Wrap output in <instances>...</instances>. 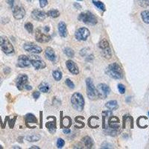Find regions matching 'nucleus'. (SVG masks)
Wrapping results in <instances>:
<instances>
[{
  "instance_id": "17",
  "label": "nucleus",
  "mask_w": 149,
  "mask_h": 149,
  "mask_svg": "<svg viewBox=\"0 0 149 149\" xmlns=\"http://www.w3.org/2000/svg\"><path fill=\"white\" fill-rule=\"evenodd\" d=\"M58 31L60 36L62 37H66L68 34V31H67V28H66V25L64 22H60L58 24Z\"/></svg>"
},
{
  "instance_id": "16",
  "label": "nucleus",
  "mask_w": 149,
  "mask_h": 149,
  "mask_svg": "<svg viewBox=\"0 0 149 149\" xmlns=\"http://www.w3.org/2000/svg\"><path fill=\"white\" fill-rule=\"evenodd\" d=\"M66 67L69 69L70 72L73 75H78L79 73V69H78V67L77 64L74 61H71V60H69V61H66Z\"/></svg>"
},
{
  "instance_id": "37",
  "label": "nucleus",
  "mask_w": 149,
  "mask_h": 149,
  "mask_svg": "<svg viewBox=\"0 0 149 149\" xmlns=\"http://www.w3.org/2000/svg\"><path fill=\"white\" fill-rule=\"evenodd\" d=\"M66 84L67 85V87H69L70 89H74V87H75V84H73V82L70 79H69V78L66 80Z\"/></svg>"
},
{
  "instance_id": "39",
  "label": "nucleus",
  "mask_w": 149,
  "mask_h": 149,
  "mask_svg": "<svg viewBox=\"0 0 149 149\" xmlns=\"http://www.w3.org/2000/svg\"><path fill=\"white\" fill-rule=\"evenodd\" d=\"M40 92H38V91H35V92L33 93V97H34V98L35 100H37L38 98H39V97H40Z\"/></svg>"
},
{
  "instance_id": "33",
  "label": "nucleus",
  "mask_w": 149,
  "mask_h": 149,
  "mask_svg": "<svg viewBox=\"0 0 149 149\" xmlns=\"http://www.w3.org/2000/svg\"><path fill=\"white\" fill-rule=\"evenodd\" d=\"M71 122H72L71 119H70L69 117L66 116L63 119V126H64L65 128H69V127L71 126V124H72Z\"/></svg>"
},
{
  "instance_id": "47",
  "label": "nucleus",
  "mask_w": 149,
  "mask_h": 149,
  "mask_svg": "<svg viewBox=\"0 0 149 149\" xmlns=\"http://www.w3.org/2000/svg\"><path fill=\"white\" fill-rule=\"evenodd\" d=\"M13 148H20L19 147H13Z\"/></svg>"
},
{
  "instance_id": "23",
  "label": "nucleus",
  "mask_w": 149,
  "mask_h": 149,
  "mask_svg": "<svg viewBox=\"0 0 149 149\" xmlns=\"http://www.w3.org/2000/svg\"><path fill=\"white\" fill-rule=\"evenodd\" d=\"M38 89L40 90V92L42 93H49V90H50V86L48 83L46 82H42L39 86H38Z\"/></svg>"
},
{
  "instance_id": "27",
  "label": "nucleus",
  "mask_w": 149,
  "mask_h": 149,
  "mask_svg": "<svg viewBox=\"0 0 149 149\" xmlns=\"http://www.w3.org/2000/svg\"><path fill=\"white\" fill-rule=\"evenodd\" d=\"M26 139L28 142H37L40 140V136L38 134H31L29 136H27Z\"/></svg>"
},
{
  "instance_id": "26",
  "label": "nucleus",
  "mask_w": 149,
  "mask_h": 149,
  "mask_svg": "<svg viewBox=\"0 0 149 149\" xmlns=\"http://www.w3.org/2000/svg\"><path fill=\"white\" fill-rule=\"evenodd\" d=\"M47 16L51 17V18H57L60 16V12L57 11V10L52 9L50 10L47 12Z\"/></svg>"
},
{
  "instance_id": "48",
  "label": "nucleus",
  "mask_w": 149,
  "mask_h": 149,
  "mask_svg": "<svg viewBox=\"0 0 149 149\" xmlns=\"http://www.w3.org/2000/svg\"><path fill=\"white\" fill-rule=\"evenodd\" d=\"M2 148H3V147H2V145H0V149H2Z\"/></svg>"
},
{
  "instance_id": "6",
  "label": "nucleus",
  "mask_w": 149,
  "mask_h": 149,
  "mask_svg": "<svg viewBox=\"0 0 149 149\" xmlns=\"http://www.w3.org/2000/svg\"><path fill=\"white\" fill-rule=\"evenodd\" d=\"M86 85H87V96L90 99H96L98 97L97 95L96 88L95 87L94 84L90 78H88L86 79Z\"/></svg>"
},
{
  "instance_id": "41",
  "label": "nucleus",
  "mask_w": 149,
  "mask_h": 149,
  "mask_svg": "<svg viewBox=\"0 0 149 149\" xmlns=\"http://www.w3.org/2000/svg\"><path fill=\"white\" fill-rule=\"evenodd\" d=\"M7 3L11 6V8H13V4H14V0H7Z\"/></svg>"
},
{
  "instance_id": "49",
  "label": "nucleus",
  "mask_w": 149,
  "mask_h": 149,
  "mask_svg": "<svg viewBox=\"0 0 149 149\" xmlns=\"http://www.w3.org/2000/svg\"><path fill=\"white\" fill-rule=\"evenodd\" d=\"M0 84H1V79H0Z\"/></svg>"
},
{
  "instance_id": "1",
  "label": "nucleus",
  "mask_w": 149,
  "mask_h": 149,
  "mask_svg": "<svg viewBox=\"0 0 149 149\" xmlns=\"http://www.w3.org/2000/svg\"><path fill=\"white\" fill-rule=\"evenodd\" d=\"M106 73L114 79H121L123 78L122 69L117 63H113L106 69Z\"/></svg>"
},
{
  "instance_id": "4",
  "label": "nucleus",
  "mask_w": 149,
  "mask_h": 149,
  "mask_svg": "<svg viewBox=\"0 0 149 149\" xmlns=\"http://www.w3.org/2000/svg\"><path fill=\"white\" fill-rule=\"evenodd\" d=\"M78 19L84 23L90 25H94L98 23L97 18L93 13H91L90 11H86L81 13L78 17Z\"/></svg>"
},
{
  "instance_id": "14",
  "label": "nucleus",
  "mask_w": 149,
  "mask_h": 149,
  "mask_svg": "<svg viewBox=\"0 0 149 149\" xmlns=\"http://www.w3.org/2000/svg\"><path fill=\"white\" fill-rule=\"evenodd\" d=\"M31 59L29 57L26 55H20L18 58V63L17 65L21 68H25V67H29L31 66Z\"/></svg>"
},
{
  "instance_id": "22",
  "label": "nucleus",
  "mask_w": 149,
  "mask_h": 149,
  "mask_svg": "<svg viewBox=\"0 0 149 149\" xmlns=\"http://www.w3.org/2000/svg\"><path fill=\"white\" fill-rule=\"evenodd\" d=\"M148 118L145 116H141L137 120V124L138 126L140 127V128H146L148 127Z\"/></svg>"
},
{
  "instance_id": "25",
  "label": "nucleus",
  "mask_w": 149,
  "mask_h": 149,
  "mask_svg": "<svg viewBox=\"0 0 149 149\" xmlns=\"http://www.w3.org/2000/svg\"><path fill=\"white\" fill-rule=\"evenodd\" d=\"M141 17L144 23L149 24V11H143L141 13Z\"/></svg>"
},
{
  "instance_id": "19",
  "label": "nucleus",
  "mask_w": 149,
  "mask_h": 149,
  "mask_svg": "<svg viewBox=\"0 0 149 149\" xmlns=\"http://www.w3.org/2000/svg\"><path fill=\"white\" fill-rule=\"evenodd\" d=\"M37 122V119L31 113H28L25 116V124L26 126L31 128V124H36Z\"/></svg>"
},
{
  "instance_id": "36",
  "label": "nucleus",
  "mask_w": 149,
  "mask_h": 149,
  "mask_svg": "<svg viewBox=\"0 0 149 149\" xmlns=\"http://www.w3.org/2000/svg\"><path fill=\"white\" fill-rule=\"evenodd\" d=\"M118 90H119V92L121 94H124L125 93V87L122 84H119L118 85Z\"/></svg>"
},
{
  "instance_id": "5",
  "label": "nucleus",
  "mask_w": 149,
  "mask_h": 149,
  "mask_svg": "<svg viewBox=\"0 0 149 149\" xmlns=\"http://www.w3.org/2000/svg\"><path fill=\"white\" fill-rule=\"evenodd\" d=\"M98 47L100 48L101 50H102V55L104 57L107 59L111 57V49H110L109 43L106 39H103V40H101L99 44H98Z\"/></svg>"
},
{
  "instance_id": "51",
  "label": "nucleus",
  "mask_w": 149,
  "mask_h": 149,
  "mask_svg": "<svg viewBox=\"0 0 149 149\" xmlns=\"http://www.w3.org/2000/svg\"><path fill=\"white\" fill-rule=\"evenodd\" d=\"M28 1H31V0H28Z\"/></svg>"
},
{
  "instance_id": "43",
  "label": "nucleus",
  "mask_w": 149,
  "mask_h": 149,
  "mask_svg": "<svg viewBox=\"0 0 149 149\" xmlns=\"http://www.w3.org/2000/svg\"><path fill=\"white\" fill-rule=\"evenodd\" d=\"M24 88L25 89V90H31L32 89V87H31L30 85H28V84H26L25 85Z\"/></svg>"
},
{
  "instance_id": "21",
  "label": "nucleus",
  "mask_w": 149,
  "mask_h": 149,
  "mask_svg": "<svg viewBox=\"0 0 149 149\" xmlns=\"http://www.w3.org/2000/svg\"><path fill=\"white\" fill-rule=\"evenodd\" d=\"M82 142L87 148H92L93 146V140L90 136H84L82 139Z\"/></svg>"
},
{
  "instance_id": "3",
  "label": "nucleus",
  "mask_w": 149,
  "mask_h": 149,
  "mask_svg": "<svg viewBox=\"0 0 149 149\" xmlns=\"http://www.w3.org/2000/svg\"><path fill=\"white\" fill-rule=\"evenodd\" d=\"M0 48L6 55H11L14 52V48L9 39L5 36L0 37Z\"/></svg>"
},
{
  "instance_id": "30",
  "label": "nucleus",
  "mask_w": 149,
  "mask_h": 149,
  "mask_svg": "<svg viewBox=\"0 0 149 149\" xmlns=\"http://www.w3.org/2000/svg\"><path fill=\"white\" fill-rule=\"evenodd\" d=\"M56 120H54V122H48L46 124H45V127L47 128L49 130V131L51 133V130H55V128H56V123H55Z\"/></svg>"
},
{
  "instance_id": "50",
  "label": "nucleus",
  "mask_w": 149,
  "mask_h": 149,
  "mask_svg": "<svg viewBox=\"0 0 149 149\" xmlns=\"http://www.w3.org/2000/svg\"><path fill=\"white\" fill-rule=\"evenodd\" d=\"M78 1H82V0H78Z\"/></svg>"
},
{
  "instance_id": "44",
  "label": "nucleus",
  "mask_w": 149,
  "mask_h": 149,
  "mask_svg": "<svg viewBox=\"0 0 149 149\" xmlns=\"http://www.w3.org/2000/svg\"><path fill=\"white\" fill-rule=\"evenodd\" d=\"M44 30H45V33H48L49 31V26H45V28H44Z\"/></svg>"
},
{
  "instance_id": "2",
  "label": "nucleus",
  "mask_w": 149,
  "mask_h": 149,
  "mask_svg": "<svg viewBox=\"0 0 149 149\" xmlns=\"http://www.w3.org/2000/svg\"><path fill=\"white\" fill-rule=\"evenodd\" d=\"M71 103L72 108L78 111H82L84 108V99L83 96L79 93H76L71 98Z\"/></svg>"
},
{
  "instance_id": "15",
  "label": "nucleus",
  "mask_w": 149,
  "mask_h": 149,
  "mask_svg": "<svg viewBox=\"0 0 149 149\" xmlns=\"http://www.w3.org/2000/svg\"><path fill=\"white\" fill-rule=\"evenodd\" d=\"M46 17H47V13L43 11H39V10L35 9L31 12V17L37 21L42 22L46 18Z\"/></svg>"
},
{
  "instance_id": "45",
  "label": "nucleus",
  "mask_w": 149,
  "mask_h": 149,
  "mask_svg": "<svg viewBox=\"0 0 149 149\" xmlns=\"http://www.w3.org/2000/svg\"><path fill=\"white\" fill-rule=\"evenodd\" d=\"M34 148H36V149H39L40 148L39 147H37V146H33V147H31L30 149H34Z\"/></svg>"
},
{
  "instance_id": "9",
  "label": "nucleus",
  "mask_w": 149,
  "mask_h": 149,
  "mask_svg": "<svg viewBox=\"0 0 149 149\" xmlns=\"http://www.w3.org/2000/svg\"><path fill=\"white\" fill-rule=\"evenodd\" d=\"M96 90L98 97L101 98H105L109 95L110 92V89L105 84H100L98 85Z\"/></svg>"
},
{
  "instance_id": "12",
  "label": "nucleus",
  "mask_w": 149,
  "mask_h": 149,
  "mask_svg": "<svg viewBox=\"0 0 149 149\" xmlns=\"http://www.w3.org/2000/svg\"><path fill=\"white\" fill-rule=\"evenodd\" d=\"M28 78L26 75H25V74L19 75L17 78V81H16V84H17V89L19 90H22L23 89H24L25 85L28 83Z\"/></svg>"
},
{
  "instance_id": "40",
  "label": "nucleus",
  "mask_w": 149,
  "mask_h": 149,
  "mask_svg": "<svg viewBox=\"0 0 149 149\" xmlns=\"http://www.w3.org/2000/svg\"><path fill=\"white\" fill-rule=\"evenodd\" d=\"M102 148H111L112 147V145L111 144H109L108 143V142H105V143H104L103 145H102Z\"/></svg>"
},
{
  "instance_id": "38",
  "label": "nucleus",
  "mask_w": 149,
  "mask_h": 149,
  "mask_svg": "<svg viewBox=\"0 0 149 149\" xmlns=\"http://www.w3.org/2000/svg\"><path fill=\"white\" fill-rule=\"evenodd\" d=\"M40 2V5L41 8H45L48 4V0H39Z\"/></svg>"
},
{
  "instance_id": "24",
  "label": "nucleus",
  "mask_w": 149,
  "mask_h": 149,
  "mask_svg": "<svg viewBox=\"0 0 149 149\" xmlns=\"http://www.w3.org/2000/svg\"><path fill=\"white\" fill-rule=\"evenodd\" d=\"M106 108H108L110 110H115L117 108H119L118 103L116 101H110V102H107V104H105Z\"/></svg>"
},
{
  "instance_id": "10",
  "label": "nucleus",
  "mask_w": 149,
  "mask_h": 149,
  "mask_svg": "<svg viewBox=\"0 0 149 149\" xmlns=\"http://www.w3.org/2000/svg\"><path fill=\"white\" fill-rule=\"evenodd\" d=\"M24 49L31 54H39L42 51V48L34 43H26L24 45Z\"/></svg>"
},
{
  "instance_id": "34",
  "label": "nucleus",
  "mask_w": 149,
  "mask_h": 149,
  "mask_svg": "<svg viewBox=\"0 0 149 149\" xmlns=\"http://www.w3.org/2000/svg\"><path fill=\"white\" fill-rule=\"evenodd\" d=\"M65 145V142L64 140L61 139V138H59L57 141V147L58 148H62Z\"/></svg>"
},
{
  "instance_id": "20",
  "label": "nucleus",
  "mask_w": 149,
  "mask_h": 149,
  "mask_svg": "<svg viewBox=\"0 0 149 149\" xmlns=\"http://www.w3.org/2000/svg\"><path fill=\"white\" fill-rule=\"evenodd\" d=\"M45 57L50 61H55V59H56L55 51H54V50L50 47H48L45 49Z\"/></svg>"
},
{
  "instance_id": "18",
  "label": "nucleus",
  "mask_w": 149,
  "mask_h": 149,
  "mask_svg": "<svg viewBox=\"0 0 149 149\" xmlns=\"http://www.w3.org/2000/svg\"><path fill=\"white\" fill-rule=\"evenodd\" d=\"M109 127L111 129H118L119 128V120L116 116H111L109 119Z\"/></svg>"
},
{
  "instance_id": "42",
  "label": "nucleus",
  "mask_w": 149,
  "mask_h": 149,
  "mask_svg": "<svg viewBox=\"0 0 149 149\" xmlns=\"http://www.w3.org/2000/svg\"><path fill=\"white\" fill-rule=\"evenodd\" d=\"M70 132H71V130H70V129L69 128H66L63 130V133H64L65 134H70Z\"/></svg>"
},
{
  "instance_id": "8",
  "label": "nucleus",
  "mask_w": 149,
  "mask_h": 149,
  "mask_svg": "<svg viewBox=\"0 0 149 149\" xmlns=\"http://www.w3.org/2000/svg\"><path fill=\"white\" fill-rule=\"evenodd\" d=\"M90 35V31L87 28H80L76 32V38L79 41H85L87 40L89 36Z\"/></svg>"
},
{
  "instance_id": "28",
  "label": "nucleus",
  "mask_w": 149,
  "mask_h": 149,
  "mask_svg": "<svg viewBox=\"0 0 149 149\" xmlns=\"http://www.w3.org/2000/svg\"><path fill=\"white\" fill-rule=\"evenodd\" d=\"M93 3L96 6L98 9L102 10V11H105L106 8H105V5H104V4L103 3V2H100V1H96V0H93Z\"/></svg>"
},
{
  "instance_id": "11",
  "label": "nucleus",
  "mask_w": 149,
  "mask_h": 149,
  "mask_svg": "<svg viewBox=\"0 0 149 149\" xmlns=\"http://www.w3.org/2000/svg\"><path fill=\"white\" fill-rule=\"evenodd\" d=\"M35 39L39 43H45L51 40V37L49 36V34L42 32L40 28H37L35 31Z\"/></svg>"
},
{
  "instance_id": "52",
  "label": "nucleus",
  "mask_w": 149,
  "mask_h": 149,
  "mask_svg": "<svg viewBox=\"0 0 149 149\" xmlns=\"http://www.w3.org/2000/svg\"><path fill=\"white\" fill-rule=\"evenodd\" d=\"M148 114H149V112H148Z\"/></svg>"
},
{
  "instance_id": "32",
  "label": "nucleus",
  "mask_w": 149,
  "mask_h": 149,
  "mask_svg": "<svg viewBox=\"0 0 149 149\" xmlns=\"http://www.w3.org/2000/svg\"><path fill=\"white\" fill-rule=\"evenodd\" d=\"M25 28L26 29V31L28 33H30V34H32L33 33V31H34V26H33V25L31 23H25Z\"/></svg>"
},
{
  "instance_id": "29",
  "label": "nucleus",
  "mask_w": 149,
  "mask_h": 149,
  "mask_svg": "<svg viewBox=\"0 0 149 149\" xmlns=\"http://www.w3.org/2000/svg\"><path fill=\"white\" fill-rule=\"evenodd\" d=\"M52 76L53 77H54V78H55V81H61V79L62 78V73H61V71H59V70H55V71H53Z\"/></svg>"
},
{
  "instance_id": "46",
  "label": "nucleus",
  "mask_w": 149,
  "mask_h": 149,
  "mask_svg": "<svg viewBox=\"0 0 149 149\" xmlns=\"http://www.w3.org/2000/svg\"><path fill=\"white\" fill-rule=\"evenodd\" d=\"M75 5V6H76V7H78V8H81V6H80L79 5H78V4H75V5Z\"/></svg>"
},
{
  "instance_id": "7",
  "label": "nucleus",
  "mask_w": 149,
  "mask_h": 149,
  "mask_svg": "<svg viewBox=\"0 0 149 149\" xmlns=\"http://www.w3.org/2000/svg\"><path fill=\"white\" fill-rule=\"evenodd\" d=\"M30 59L31 63L36 69H42L46 66V64H45L43 60L37 55H33Z\"/></svg>"
},
{
  "instance_id": "31",
  "label": "nucleus",
  "mask_w": 149,
  "mask_h": 149,
  "mask_svg": "<svg viewBox=\"0 0 149 149\" xmlns=\"http://www.w3.org/2000/svg\"><path fill=\"white\" fill-rule=\"evenodd\" d=\"M64 53L66 54V56L69 57H73L74 55H75V51L72 49H70V48H66L64 50Z\"/></svg>"
},
{
  "instance_id": "13",
  "label": "nucleus",
  "mask_w": 149,
  "mask_h": 149,
  "mask_svg": "<svg viewBox=\"0 0 149 149\" xmlns=\"http://www.w3.org/2000/svg\"><path fill=\"white\" fill-rule=\"evenodd\" d=\"M13 15L16 19H18V20L22 19L25 15V11L21 6H15L14 8H13Z\"/></svg>"
},
{
  "instance_id": "35",
  "label": "nucleus",
  "mask_w": 149,
  "mask_h": 149,
  "mask_svg": "<svg viewBox=\"0 0 149 149\" xmlns=\"http://www.w3.org/2000/svg\"><path fill=\"white\" fill-rule=\"evenodd\" d=\"M139 4L142 7H148L149 6V0H138Z\"/></svg>"
}]
</instances>
